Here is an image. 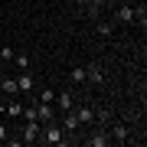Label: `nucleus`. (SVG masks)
I'll list each match as a JSON object with an SVG mask.
<instances>
[{
	"label": "nucleus",
	"instance_id": "nucleus-1",
	"mask_svg": "<svg viewBox=\"0 0 147 147\" xmlns=\"http://www.w3.org/2000/svg\"><path fill=\"white\" fill-rule=\"evenodd\" d=\"M69 137L62 131V124L59 121H49V124H42V134H39V144H65Z\"/></svg>",
	"mask_w": 147,
	"mask_h": 147
},
{
	"label": "nucleus",
	"instance_id": "nucleus-2",
	"mask_svg": "<svg viewBox=\"0 0 147 147\" xmlns=\"http://www.w3.org/2000/svg\"><path fill=\"white\" fill-rule=\"evenodd\" d=\"M39 134H42V124H39V121H26L20 141H23V144H39Z\"/></svg>",
	"mask_w": 147,
	"mask_h": 147
},
{
	"label": "nucleus",
	"instance_id": "nucleus-3",
	"mask_svg": "<svg viewBox=\"0 0 147 147\" xmlns=\"http://www.w3.org/2000/svg\"><path fill=\"white\" fill-rule=\"evenodd\" d=\"M56 121H59V118H56ZM59 124H62V131H65V134H75V131L82 127V124H79V115H75L72 108L62 111V121H59Z\"/></svg>",
	"mask_w": 147,
	"mask_h": 147
},
{
	"label": "nucleus",
	"instance_id": "nucleus-4",
	"mask_svg": "<svg viewBox=\"0 0 147 147\" xmlns=\"http://www.w3.org/2000/svg\"><path fill=\"white\" fill-rule=\"evenodd\" d=\"M33 111H36V121H39V124H49V121H56V108H53V105H46V101L33 105Z\"/></svg>",
	"mask_w": 147,
	"mask_h": 147
},
{
	"label": "nucleus",
	"instance_id": "nucleus-5",
	"mask_svg": "<svg viewBox=\"0 0 147 147\" xmlns=\"http://www.w3.org/2000/svg\"><path fill=\"white\" fill-rule=\"evenodd\" d=\"M85 82L101 85V82H105V69H101L98 62H88V65H85Z\"/></svg>",
	"mask_w": 147,
	"mask_h": 147
},
{
	"label": "nucleus",
	"instance_id": "nucleus-6",
	"mask_svg": "<svg viewBox=\"0 0 147 147\" xmlns=\"http://www.w3.org/2000/svg\"><path fill=\"white\" fill-rule=\"evenodd\" d=\"M16 85H20V92H36V79H33L30 69H23V75L16 79Z\"/></svg>",
	"mask_w": 147,
	"mask_h": 147
},
{
	"label": "nucleus",
	"instance_id": "nucleus-7",
	"mask_svg": "<svg viewBox=\"0 0 147 147\" xmlns=\"http://www.w3.org/2000/svg\"><path fill=\"white\" fill-rule=\"evenodd\" d=\"M0 111H3L7 118H20V115H23V105H20L16 98H10V101H3V105H0Z\"/></svg>",
	"mask_w": 147,
	"mask_h": 147
},
{
	"label": "nucleus",
	"instance_id": "nucleus-8",
	"mask_svg": "<svg viewBox=\"0 0 147 147\" xmlns=\"http://www.w3.org/2000/svg\"><path fill=\"white\" fill-rule=\"evenodd\" d=\"M56 105H59V111L75 108V95H72V92H59V95H56Z\"/></svg>",
	"mask_w": 147,
	"mask_h": 147
},
{
	"label": "nucleus",
	"instance_id": "nucleus-9",
	"mask_svg": "<svg viewBox=\"0 0 147 147\" xmlns=\"http://www.w3.org/2000/svg\"><path fill=\"white\" fill-rule=\"evenodd\" d=\"M127 134H131V131H127V124H121V121H118V124H111V141L124 144V141H127Z\"/></svg>",
	"mask_w": 147,
	"mask_h": 147
},
{
	"label": "nucleus",
	"instance_id": "nucleus-10",
	"mask_svg": "<svg viewBox=\"0 0 147 147\" xmlns=\"http://www.w3.org/2000/svg\"><path fill=\"white\" fill-rule=\"evenodd\" d=\"M115 23H134V7H118L115 10Z\"/></svg>",
	"mask_w": 147,
	"mask_h": 147
},
{
	"label": "nucleus",
	"instance_id": "nucleus-11",
	"mask_svg": "<svg viewBox=\"0 0 147 147\" xmlns=\"http://www.w3.org/2000/svg\"><path fill=\"white\" fill-rule=\"evenodd\" d=\"M0 92L16 98V95H20V85H16V79H0Z\"/></svg>",
	"mask_w": 147,
	"mask_h": 147
},
{
	"label": "nucleus",
	"instance_id": "nucleus-12",
	"mask_svg": "<svg viewBox=\"0 0 147 147\" xmlns=\"http://www.w3.org/2000/svg\"><path fill=\"white\" fill-rule=\"evenodd\" d=\"M75 115H79V124H95V108H88V105H82L79 111H75Z\"/></svg>",
	"mask_w": 147,
	"mask_h": 147
},
{
	"label": "nucleus",
	"instance_id": "nucleus-13",
	"mask_svg": "<svg viewBox=\"0 0 147 147\" xmlns=\"http://www.w3.org/2000/svg\"><path fill=\"white\" fill-rule=\"evenodd\" d=\"M88 144H92V147H105V144H111V137H108L105 131H95V134L88 137Z\"/></svg>",
	"mask_w": 147,
	"mask_h": 147
},
{
	"label": "nucleus",
	"instance_id": "nucleus-14",
	"mask_svg": "<svg viewBox=\"0 0 147 147\" xmlns=\"http://www.w3.org/2000/svg\"><path fill=\"white\" fill-rule=\"evenodd\" d=\"M69 79H72L75 85H85V69L82 65H72V69H69Z\"/></svg>",
	"mask_w": 147,
	"mask_h": 147
},
{
	"label": "nucleus",
	"instance_id": "nucleus-15",
	"mask_svg": "<svg viewBox=\"0 0 147 147\" xmlns=\"http://www.w3.org/2000/svg\"><path fill=\"white\" fill-rule=\"evenodd\" d=\"M88 3H92V7H85V10H88V16L95 20V16L101 13V7H108V0H88Z\"/></svg>",
	"mask_w": 147,
	"mask_h": 147
},
{
	"label": "nucleus",
	"instance_id": "nucleus-16",
	"mask_svg": "<svg viewBox=\"0 0 147 147\" xmlns=\"http://www.w3.org/2000/svg\"><path fill=\"white\" fill-rule=\"evenodd\" d=\"M13 62L20 65V72H23V69H30V56L26 53H13Z\"/></svg>",
	"mask_w": 147,
	"mask_h": 147
},
{
	"label": "nucleus",
	"instance_id": "nucleus-17",
	"mask_svg": "<svg viewBox=\"0 0 147 147\" xmlns=\"http://www.w3.org/2000/svg\"><path fill=\"white\" fill-rule=\"evenodd\" d=\"M95 33H98V36H111V33H115V23H98Z\"/></svg>",
	"mask_w": 147,
	"mask_h": 147
},
{
	"label": "nucleus",
	"instance_id": "nucleus-18",
	"mask_svg": "<svg viewBox=\"0 0 147 147\" xmlns=\"http://www.w3.org/2000/svg\"><path fill=\"white\" fill-rule=\"evenodd\" d=\"M134 23H141V26L147 23V10H144V3H141V7H134Z\"/></svg>",
	"mask_w": 147,
	"mask_h": 147
},
{
	"label": "nucleus",
	"instance_id": "nucleus-19",
	"mask_svg": "<svg viewBox=\"0 0 147 147\" xmlns=\"http://www.w3.org/2000/svg\"><path fill=\"white\" fill-rule=\"evenodd\" d=\"M39 101H46V105H53V101H56V92H53V88H42V92H39Z\"/></svg>",
	"mask_w": 147,
	"mask_h": 147
},
{
	"label": "nucleus",
	"instance_id": "nucleus-20",
	"mask_svg": "<svg viewBox=\"0 0 147 147\" xmlns=\"http://www.w3.org/2000/svg\"><path fill=\"white\" fill-rule=\"evenodd\" d=\"M7 137H10V127H7V121H0V144H3Z\"/></svg>",
	"mask_w": 147,
	"mask_h": 147
},
{
	"label": "nucleus",
	"instance_id": "nucleus-21",
	"mask_svg": "<svg viewBox=\"0 0 147 147\" xmlns=\"http://www.w3.org/2000/svg\"><path fill=\"white\" fill-rule=\"evenodd\" d=\"M75 3H79V7H85V3H88V0H75Z\"/></svg>",
	"mask_w": 147,
	"mask_h": 147
},
{
	"label": "nucleus",
	"instance_id": "nucleus-22",
	"mask_svg": "<svg viewBox=\"0 0 147 147\" xmlns=\"http://www.w3.org/2000/svg\"><path fill=\"white\" fill-rule=\"evenodd\" d=\"M0 49H3V46H0Z\"/></svg>",
	"mask_w": 147,
	"mask_h": 147
}]
</instances>
